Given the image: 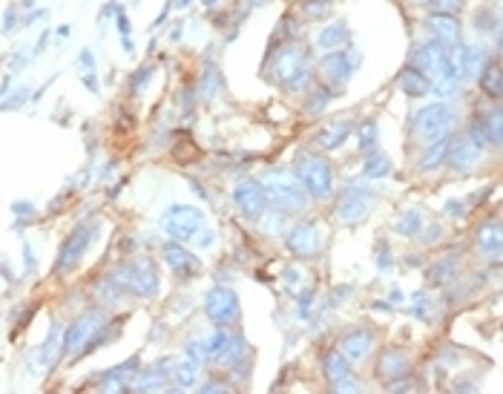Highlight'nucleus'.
Segmentation results:
<instances>
[{
	"mask_svg": "<svg viewBox=\"0 0 503 394\" xmlns=\"http://www.w3.org/2000/svg\"><path fill=\"white\" fill-rule=\"evenodd\" d=\"M265 193H268V204H273V211H282V213H296L308 204V190L302 188V181L287 170L268 173Z\"/></svg>",
	"mask_w": 503,
	"mask_h": 394,
	"instance_id": "nucleus-1",
	"label": "nucleus"
},
{
	"mask_svg": "<svg viewBox=\"0 0 503 394\" xmlns=\"http://www.w3.org/2000/svg\"><path fill=\"white\" fill-rule=\"evenodd\" d=\"M296 179L314 199H331L333 193V173L328 167V161L314 153L296 156Z\"/></svg>",
	"mask_w": 503,
	"mask_h": 394,
	"instance_id": "nucleus-2",
	"label": "nucleus"
},
{
	"mask_svg": "<svg viewBox=\"0 0 503 394\" xmlns=\"http://www.w3.org/2000/svg\"><path fill=\"white\" fill-rule=\"evenodd\" d=\"M414 135L420 138V142H437V138L449 135L451 130V109L446 104H426L423 109L414 112Z\"/></svg>",
	"mask_w": 503,
	"mask_h": 394,
	"instance_id": "nucleus-3",
	"label": "nucleus"
},
{
	"mask_svg": "<svg viewBox=\"0 0 503 394\" xmlns=\"http://www.w3.org/2000/svg\"><path fill=\"white\" fill-rule=\"evenodd\" d=\"M112 282L118 288H127L138 296H153L158 291V273H156V265L150 259H138L127 268H121L118 273H112Z\"/></svg>",
	"mask_w": 503,
	"mask_h": 394,
	"instance_id": "nucleus-4",
	"label": "nucleus"
},
{
	"mask_svg": "<svg viewBox=\"0 0 503 394\" xmlns=\"http://www.w3.org/2000/svg\"><path fill=\"white\" fill-rule=\"evenodd\" d=\"M164 230H167V236H173L176 242H190V239H196V234H202V227H204V213L196 211V207H170V211L164 213L161 219Z\"/></svg>",
	"mask_w": 503,
	"mask_h": 394,
	"instance_id": "nucleus-5",
	"label": "nucleus"
},
{
	"mask_svg": "<svg viewBox=\"0 0 503 394\" xmlns=\"http://www.w3.org/2000/svg\"><path fill=\"white\" fill-rule=\"evenodd\" d=\"M204 314L216 322V326H233L239 319V296L230 288H213L204 296Z\"/></svg>",
	"mask_w": 503,
	"mask_h": 394,
	"instance_id": "nucleus-6",
	"label": "nucleus"
},
{
	"mask_svg": "<svg viewBox=\"0 0 503 394\" xmlns=\"http://www.w3.org/2000/svg\"><path fill=\"white\" fill-rule=\"evenodd\" d=\"M371 207H374V193L359 188V184H351L337 204V219L345 225H356L371 213Z\"/></svg>",
	"mask_w": 503,
	"mask_h": 394,
	"instance_id": "nucleus-7",
	"label": "nucleus"
},
{
	"mask_svg": "<svg viewBox=\"0 0 503 394\" xmlns=\"http://www.w3.org/2000/svg\"><path fill=\"white\" fill-rule=\"evenodd\" d=\"M287 248H291L294 257L299 259H314L320 248H322V230L317 222H302L296 227H291L287 234Z\"/></svg>",
	"mask_w": 503,
	"mask_h": 394,
	"instance_id": "nucleus-8",
	"label": "nucleus"
},
{
	"mask_svg": "<svg viewBox=\"0 0 503 394\" xmlns=\"http://www.w3.org/2000/svg\"><path fill=\"white\" fill-rule=\"evenodd\" d=\"M101 322H104L101 311L84 314V317L75 322V326H69V331H66V337H63V342H61V354H75L78 349H84V345L89 342V337H92L95 331H101Z\"/></svg>",
	"mask_w": 503,
	"mask_h": 394,
	"instance_id": "nucleus-9",
	"label": "nucleus"
},
{
	"mask_svg": "<svg viewBox=\"0 0 503 394\" xmlns=\"http://www.w3.org/2000/svg\"><path fill=\"white\" fill-rule=\"evenodd\" d=\"M233 202L239 204V211H242L245 216H250V219L265 216V211H268L265 184H262V181H242L233 190Z\"/></svg>",
	"mask_w": 503,
	"mask_h": 394,
	"instance_id": "nucleus-10",
	"label": "nucleus"
},
{
	"mask_svg": "<svg viewBox=\"0 0 503 394\" xmlns=\"http://www.w3.org/2000/svg\"><path fill=\"white\" fill-rule=\"evenodd\" d=\"M89 239H92V227H89V225H81V227L72 230L69 239H66L63 248H61V257H58L55 271H58V273H66V271L75 268L78 259L84 257V250L89 248Z\"/></svg>",
	"mask_w": 503,
	"mask_h": 394,
	"instance_id": "nucleus-11",
	"label": "nucleus"
},
{
	"mask_svg": "<svg viewBox=\"0 0 503 394\" xmlns=\"http://www.w3.org/2000/svg\"><path fill=\"white\" fill-rule=\"evenodd\" d=\"M161 253H164V262L173 268V273L176 276H181V280H190V276H196L199 271H202V262H199V257H193L184 245H176V242H167L164 248H161Z\"/></svg>",
	"mask_w": 503,
	"mask_h": 394,
	"instance_id": "nucleus-12",
	"label": "nucleus"
},
{
	"mask_svg": "<svg viewBox=\"0 0 503 394\" xmlns=\"http://www.w3.org/2000/svg\"><path fill=\"white\" fill-rule=\"evenodd\" d=\"M359 61V55L354 52L351 58L345 52H328L322 61H320V75L331 84V86H340L351 78V66Z\"/></svg>",
	"mask_w": 503,
	"mask_h": 394,
	"instance_id": "nucleus-13",
	"label": "nucleus"
},
{
	"mask_svg": "<svg viewBox=\"0 0 503 394\" xmlns=\"http://www.w3.org/2000/svg\"><path fill=\"white\" fill-rule=\"evenodd\" d=\"M481 156H483V150L477 147L469 135L454 138V142L449 144V161H451V167L460 170V173L474 170L477 165H481Z\"/></svg>",
	"mask_w": 503,
	"mask_h": 394,
	"instance_id": "nucleus-14",
	"label": "nucleus"
},
{
	"mask_svg": "<svg viewBox=\"0 0 503 394\" xmlns=\"http://www.w3.org/2000/svg\"><path fill=\"white\" fill-rule=\"evenodd\" d=\"M302 66H305V50L291 43V46H285V50H279V55L273 61V78L285 84V81H291Z\"/></svg>",
	"mask_w": 503,
	"mask_h": 394,
	"instance_id": "nucleus-15",
	"label": "nucleus"
},
{
	"mask_svg": "<svg viewBox=\"0 0 503 394\" xmlns=\"http://www.w3.org/2000/svg\"><path fill=\"white\" fill-rule=\"evenodd\" d=\"M451 66H454V75H458V81L463 84V81L474 78L486 66V52L474 50V46H460V52H458V58L451 61Z\"/></svg>",
	"mask_w": 503,
	"mask_h": 394,
	"instance_id": "nucleus-16",
	"label": "nucleus"
},
{
	"mask_svg": "<svg viewBox=\"0 0 503 394\" xmlns=\"http://www.w3.org/2000/svg\"><path fill=\"white\" fill-rule=\"evenodd\" d=\"M371 349H374V331L371 328H356V331L345 334L343 342H340V351L354 363L366 360L371 354Z\"/></svg>",
	"mask_w": 503,
	"mask_h": 394,
	"instance_id": "nucleus-17",
	"label": "nucleus"
},
{
	"mask_svg": "<svg viewBox=\"0 0 503 394\" xmlns=\"http://www.w3.org/2000/svg\"><path fill=\"white\" fill-rule=\"evenodd\" d=\"M351 130H354V124H351V119H340V121H333V124H328V127H322L320 132H317V144L322 147V150H337L345 138L351 135Z\"/></svg>",
	"mask_w": 503,
	"mask_h": 394,
	"instance_id": "nucleus-18",
	"label": "nucleus"
},
{
	"mask_svg": "<svg viewBox=\"0 0 503 394\" xmlns=\"http://www.w3.org/2000/svg\"><path fill=\"white\" fill-rule=\"evenodd\" d=\"M431 32H435V40H440L443 46H451L460 40V23L454 15H435L428 20Z\"/></svg>",
	"mask_w": 503,
	"mask_h": 394,
	"instance_id": "nucleus-19",
	"label": "nucleus"
},
{
	"mask_svg": "<svg viewBox=\"0 0 503 394\" xmlns=\"http://www.w3.org/2000/svg\"><path fill=\"white\" fill-rule=\"evenodd\" d=\"M477 248L483 250V257L489 259H500V225L497 219H489L486 225H481V230H477Z\"/></svg>",
	"mask_w": 503,
	"mask_h": 394,
	"instance_id": "nucleus-20",
	"label": "nucleus"
},
{
	"mask_svg": "<svg viewBox=\"0 0 503 394\" xmlns=\"http://www.w3.org/2000/svg\"><path fill=\"white\" fill-rule=\"evenodd\" d=\"M380 374L382 377H405L409 374V357H405L403 351H397V349H386L382 351V357H380Z\"/></svg>",
	"mask_w": 503,
	"mask_h": 394,
	"instance_id": "nucleus-21",
	"label": "nucleus"
},
{
	"mask_svg": "<svg viewBox=\"0 0 503 394\" xmlns=\"http://www.w3.org/2000/svg\"><path fill=\"white\" fill-rule=\"evenodd\" d=\"M449 144H451V138H449V135L437 138V142H428L426 153L420 156V167H423V170H435V167H440L443 161L449 158Z\"/></svg>",
	"mask_w": 503,
	"mask_h": 394,
	"instance_id": "nucleus-22",
	"label": "nucleus"
},
{
	"mask_svg": "<svg viewBox=\"0 0 503 394\" xmlns=\"http://www.w3.org/2000/svg\"><path fill=\"white\" fill-rule=\"evenodd\" d=\"M400 89L405 92V96L420 98V96H428L431 81L426 78V73H417V69H405V73L400 75Z\"/></svg>",
	"mask_w": 503,
	"mask_h": 394,
	"instance_id": "nucleus-23",
	"label": "nucleus"
},
{
	"mask_svg": "<svg viewBox=\"0 0 503 394\" xmlns=\"http://www.w3.org/2000/svg\"><path fill=\"white\" fill-rule=\"evenodd\" d=\"M481 86H483V92H486L492 101H497V98L503 96V73H500V63H497V61H492L489 66L481 69Z\"/></svg>",
	"mask_w": 503,
	"mask_h": 394,
	"instance_id": "nucleus-24",
	"label": "nucleus"
},
{
	"mask_svg": "<svg viewBox=\"0 0 503 394\" xmlns=\"http://www.w3.org/2000/svg\"><path fill=\"white\" fill-rule=\"evenodd\" d=\"M348 40V29H345V23H331V26H325L320 35H317V46L320 50H340V46Z\"/></svg>",
	"mask_w": 503,
	"mask_h": 394,
	"instance_id": "nucleus-25",
	"label": "nucleus"
},
{
	"mask_svg": "<svg viewBox=\"0 0 503 394\" xmlns=\"http://www.w3.org/2000/svg\"><path fill=\"white\" fill-rule=\"evenodd\" d=\"M325 374H328V380H340V377H345V374H351L348 372V357L343 354V351H331V354H325Z\"/></svg>",
	"mask_w": 503,
	"mask_h": 394,
	"instance_id": "nucleus-26",
	"label": "nucleus"
},
{
	"mask_svg": "<svg viewBox=\"0 0 503 394\" xmlns=\"http://www.w3.org/2000/svg\"><path fill=\"white\" fill-rule=\"evenodd\" d=\"M454 271H458V257H454V253H449V257H446L443 262H437L435 268H431L428 280L435 282V285H443V282L454 280Z\"/></svg>",
	"mask_w": 503,
	"mask_h": 394,
	"instance_id": "nucleus-27",
	"label": "nucleus"
},
{
	"mask_svg": "<svg viewBox=\"0 0 503 394\" xmlns=\"http://www.w3.org/2000/svg\"><path fill=\"white\" fill-rule=\"evenodd\" d=\"M363 170H366L368 179H382V176H389V173H391V161L382 156V153H368Z\"/></svg>",
	"mask_w": 503,
	"mask_h": 394,
	"instance_id": "nucleus-28",
	"label": "nucleus"
},
{
	"mask_svg": "<svg viewBox=\"0 0 503 394\" xmlns=\"http://www.w3.org/2000/svg\"><path fill=\"white\" fill-rule=\"evenodd\" d=\"M420 227H423V211H417V207H412V211H405L397 222V230L403 236H414L420 234Z\"/></svg>",
	"mask_w": 503,
	"mask_h": 394,
	"instance_id": "nucleus-29",
	"label": "nucleus"
},
{
	"mask_svg": "<svg viewBox=\"0 0 503 394\" xmlns=\"http://www.w3.org/2000/svg\"><path fill=\"white\" fill-rule=\"evenodd\" d=\"M133 365H138V360H130V363H124V365L112 368V372L104 377V383H101V386H104L107 391H112V388H124V386H127V377L133 374V372H130Z\"/></svg>",
	"mask_w": 503,
	"mask_h": 394,
	"instance_id": "nucleus-30",
	"label": "nucleus"
},
{
	"mask_svg": "<svg viewBox=\"0 0 503 394\" xmlns=\"http://www.w3.org/2000/svg\"><path fill=\"white\" fill-rule=\"evenodd\" d=\"M170 374H173L176 386H184V388H190V386L196 383V363H193V360H187V363H176Z\"/></svg>",
	"mask_w": 503,
	"mask_h": 394,
	"instance_id": "nucleus-31",
	"label": "nucleus"
},
{
	"mask_svg": "<svg viewBox=\"0 0 503 394\" xmlns=\"http://www.w3.org/2000/svg\"><path fill=\"white\" fill-rule=\"evenodd\" d=\"M219 84H222V78H219V73L210 66L207 73H204V78H202V98H216V92H219Z\"/></svg>",
	"mask_w": 503,
	"mask_h": 394,
	"instance_id": "nucleus-32",
	"label": "nucleus"
},
{
	"mask_svg": "<svg viewBox=\"0 0 503 394\" xmlns=\"http://www.w3.org/2000/svg\"><path fill=\"white\" fill-rule=\"evenodd\" d=\"M161 386H164V372H161V365L150 368L147 374L135 380V388H161Z\"/></svg>",
	"mask_w": 503,
	"mask_h": 394,
	"instance_id": "nucleus-33",
	"label": "nucleus"
},
{
	"mask_svg": "<svg viewBox=\"0 0 503 394\" xmlns=\"http://www.w3.org/2000/svg\"><path fill=\"white\" fill-rule=\"evenodd\" d=\"M282 276H285V288L299 296V291L305 288V273H302L299 268H287Z\"/></svg>",
	"mask_w": 503,
	"mask_h": 394,
	"instance_id": "nucleus-34",
	"label": "nucleus"
},
{
	"mask_svg": "<svg viewBox=\"0 0 503 394\" xmlns=\"http://www.w3.org/2000/svg\"><path fill=\"white\" fill-rule=\"evenodd\" d=\"M483 119V124H486V130H489V144H500V112L497 109H492L489 115H481Z\"/></svg>",
	"mask_w": 503,
	"mask_h": 394,
	"instance_id": "nucleus-35",
	"label": "nucleus"
},
{
	"mask_svg": "<svg viewBox=\"0 0 503 394\" xmlns=\"http://www.w3.org/2000/svg\"><path fill=\"white\" fill-rule=\"evenodd\" d=\"M469 138H472V142L481 147V150H486V144H489V130H486L483 119H477V121L469 127Z\"/></svg>",
	"mask_w": 503,
	"mask_h": 394,
	"instance_id": "nucleus-36",
	"label": "nucleus"
},
{
	"mask_svg": "<svg viewBox=\"0 0 503 394\" xmlns=\"http://www.w3.org/2000/svg\"><path fill=\"white\" fill-rule=\"evenodd\" d=\"M409 63H412V69H417V73H431V58L426 52V46H417V50L409 55Z\"/></svg>",
	"mask_w": 503,
	"mask_h": 394,
	"instance_id": "nucleus-37",
	"label": "nucleus"
},
{
	"mask_svg": "<svg viewBox=\"0 0 503 394\" xmlns=\"http://www.w3.org/2000/svg\"><path fill=\"white\" fill-rule=\"evenodd\" d=\"M328 101H331V92H328V89H317L314 96H310V101H308V112H310V115H320V112L328 107Z\"/></svg>",
	"mask_w": 503,
	"mask_h": 394,
	"instance_id": "nucleus-38",
	"label": "nucleus"
},
{
	"mask_svg": "<svg viewBox=\"0 0 503 394\" xmlns=\"http://www.w3.org/2000/svg\"><path fill=\"white\" fill-rule=\"evenodd\" d=\"M374 144H377V121H368V124H363V130H359V147L374 150Z\"/></svg>",
	"mask_w": 503,
	"mask_h": 394,
	"instance_id": "nucleus-39",
	"label": "nucleus"
},
{
	"mask_svg": "<svg viewBox=\"0 0 503 394\" xmlns=\"http://www.w3.org/2000/svg\"><path fill=\"white\" fill-rule=\"evenodd\" d=\"M463 6V0H431V9L435 15H454Z\"/></svg>",
	"mask_w": 503,
	"mask_h": 394,
	"instance_id": "nucleus-40",
	"label": "nucleus"
},
{
	"mask_svg": "<svg viewBox=\"0 0 503 394\" xmlns=\"http://www.w3.org/2000/svg\"><path fill=\"white\" fill-rule=\"evenodd\" d=\"M285 216H287V213H282V211H279V216H276V211H271V213L265 216V234L279 236L276 230H282V227H285Z\"/></svg>",
	"mask_w": 503,
	"mask_h": 394,
	"instance_id": "nucleus-41",
	"label": "nucleus"
},
{
	"mask_svg": "<svg viewBox=\"0 0 503 394\" xmlns=\"http://www.w3.org/2000/svg\"><path fill=\"white\" fill-rule=\"evenodd\" d=\"M285 86L291 89V92H296V89H305V86H308V69L302 66V69H299V73H296L291 81H285Z\"/></svg>",
	"mask_w": 503,
	"mask_h": 394,
	"instance_id": "nucleus-42",
	"label": "nucleus"
},
{
	"mask_svg": "<svg viewBox=\"0 0 503 394\" xmlns=\"http://www.w3.org/2000/svg\"><path fill=\"white\" fill-rule=\"evenodd\" d=\"M377 265H380V271H391V268H394V257L389 253V248H386V245H380V257H377Z\"/></svg>",
	"mask_w": 503,
	"mask_h": 394,
	"instance_id": "nucleus-43",
	"label": "nucleus"
},
{
	"mask_svg": "<svg viewBox=\"0 0 503 394\" xmlns=\"http://www.w3.org/2000/svg\"><path fill=\"white\" fill-rule=\"evenodd\" d=\"M412 311H414L420 319H426V317H428V296H426V294H417V296H414Z\"/></svg>",
	"mask_w": 503,
	"mask_h": 394,
	"instance_id": "nucleus-44",
	"label": "nucleus"
},
{
	"mask_svg": "<svg viewBox=\"0 0 503 394\" xmlns=\"http://www.w3.org/2000/svg\"><path fill=\"white\" fill-rule=\"evenodd\" d=\"M305 12H308L310 17H320V15H325V12H328V0H310V3L305 6Z\"/></svg>",
	"mask_w": 503,
	"mask_h": 394,
	"instance_id": "nucleus-45",
	"label": "nucleus"
},
{
	"mask_svg": "<svg viewBox=\"0 0 503 394\" xmlns=\"http://www.w3.org/2000/svg\"><path fill=\"white\" fill-rule=\"evenodd\" d=\"M196 153H199V150L193 147V142H187L184 147H176V158H179V161H190V158H196Z\"/></svg>",
	"mask_w": 503,
	"mask_h": 394,
	"instance_id": "nucleus-46",
	"label": "nucleus"
},
{
	"mask_svg": "<svg viewBox=\"0 0 503 394\" xmlns=\"http://www.w3.org/2000/svg\"><path fill=\"white\" fill-rule=\"evenodd\" d=\"M150 78H153V69H141V78L135 75V81H133V92H135V96H138V92H141L144 86H147V81H150Z\"/></svg>",
	"mask_w": 503,
	"mask_h": 394,
	"instance_id": "nucleus-47",
	"label": "nucleus"
},
{
	"mask_svg": "<svg viewBox=\"0 0 503 394\" xmlns=\"http://www.w3.org/2000/svg\"><path fill=\"white\" fill-rule=\"evenodd\" d=\"M202 234L204 236H199V245L202 248H213L216 245V234H213V230H202Z\"/></svg>",
	"mask_w": 503,
	"mask_h": 394,
	"instance_id": "nucleus-48",
	"label": "nucleus"
},
{
	"mask_svg": "<svg viewBox=\"0 0 503 394\" xmlns=\"http://www.w3.org/2000/svg\"><path fill=\"white\" fill-rule=\"evenodd\" d=\"M449 216H463V202H449Z\"/></svg>",
	"mask_w": 503,
	"mask_h": 394,
	"instance_id": "nucleus-49",
	"label": "nucleus"
},
{
	"mask_svg": "<svg viewBox=\"0 0 503 394\" xmlns=\"http://www.w3.org/2000/svg\"><path fill=\"white\" fill-rule=\"evenodd\" d=\"M118 26H121V32H124V35L130 32V23H127V17H124V15H118Z\"/></svg>",
	"mask_w": 503,
	"mask_h": 394,
	"instance_id": "nucleus-50",
	"label": "nucleus"
},
{
	"mask_svg": "<svg viewBox=\"0 0 503 394\" xmlns=\"http://www.w3.org/2000/svg\"><path fill=\"white\" fill-rule=\"evenodd\" d=\"M179 6H187V0H179Z\"/></svg>",
	"mask_w": 503,
	"mask_h": 394,
	"instance_id": "nucleus-51",
	"label": "nucleus"
}]
</instances>
